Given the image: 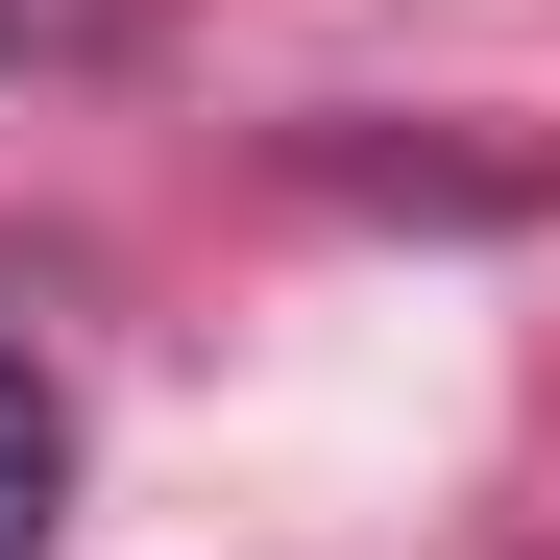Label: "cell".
Listing matches in <instances>:
<instances>
[{
    "mask_svg": "<svg viewBox=\"0 0 560 560\" xmlns=\"http://www.w3.org/2000/svg\"><path fill=\"white\" fill-rule=\"evenodd\" d=\"M147 0H0V73H122Z\"/></svg>",
    "mask_w": 560,
    "mask_h": 560,
    "instance_id": "obj_2",
    "label": "cell"
},
{
    "mask_svg": "<svg viewBox=\"0 0 560 560\" xmlns=\"http://www.w3.org/2000/svg\"><path fill=\"white\" fill-rule=\"evenodd\" d=\"M49 512H73V390L0 341V560H49Z\"/></svg>",
    "mask_w": 560,
    "mask_h": 560,
    "instance_id": "obj_1",
    "label": "cell"
}]
</instances>
